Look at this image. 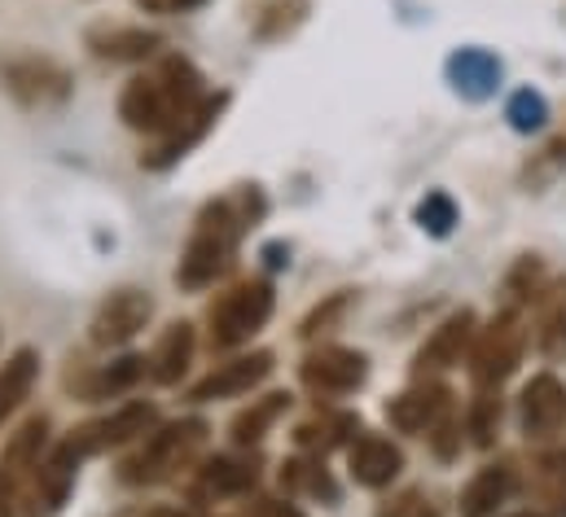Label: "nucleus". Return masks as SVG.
<instances>
[{
  "label": "nucleus",
  "mask_w": 566,
  "mask_h": 517,
  "mask_svg": "<svg viewBox=\"0 0 566 517\" xmlns=\"http://www.w3.org/2000/svg\"><path fill=\"white\" fill-rule=\"evenodd\" d=\"M505 119H510L514 131L532 136V131H541L549 124V102H545L536 88H518V93L510 97V106H505Z\"/></svg>",
  "instance_id": "29"
},
{
  "label": "nucleus",
  "mask_w": 566,
  "mask_h": 517,
  "mask_svg": "<svg viewBox=\"0 0 566 517\" xmlns=\"http://www.w3.org/2000/svg\"><path fill=\"white\" fill-rule=\"evenodd\" d=\"M523 351H527V329H523V316L510 307L501 312L488 329L474 334V347H470V378L479 387H501L505 378H514V369L523 365Z\"/></svg>",
  "instance_id": "5"
},
{
  "label": "nucleus",
  "mask_w": 566,
  "mask_h": 517,
  "mask_svg": "<svg viewBox=\"0 0 566 517\" xmlns=\"http://www.w3.org/2000/svg\"><path fill=\"white\" fill-rule=\"evenodd\" d=\"M541 483H545L558 500H566V452H554V456L541 461Z\"/></svg>",
  "instance_id": "36"
},
{
  "label": "nucleus",
  "mask_w": 566,
  "mask_h": 517,
  "mask_svg": "<svg viewBox=\"0 0 566 517\" xmlns=\"http://www.w3.org/2000/svg\"><path fill=\"white\" fill-rule=\"evenodd\" d=\"M563 171H566V136H554V140L523 167V184H527V189H545V184H554Z\"/></svg>",
  "instance_id": "30"
},
{
  "label": "nucleus",
  "mask_w": 566,
  "mask_h": 517,
  "mask_svg": "<svg viewBox=\"0 0 566 517\" xmlns=\"http://www.w3.org/2000/svg\"><path fill=\"white\" fill-rule=\"evenodd\" d=\"M251 224V193H238V198H220V202H207L198 224H193V238L180 255L176 267V281L185 289H207L216 285L229 263L238 255V242Z\"/></svg>",
  "instance_id": "2"
},
{
  "label": "nucleus",
  "mask_w": 566,
  "mask_h": 517,
  "mask_svg": "<svg viewBox=\"0 0 566 517\" xmlns=\"http://www.w3.org/2000/svg\"><path fill=\"white\" fill-rule=\"evenodd\" d=\"M202 102H207V93H202L198 66L185 57H163L154 71L128 80V88L119 97V119L133 131H145L158 140V136L180 128Z\"/></svg>",
  "instance_id": "1"
},
{
  "label": "nucleus",
  "mask_w": 566,
  "mask_h": 517,
  "mask_svg": "<svg viewBox=\"0 0 566 517\" xmlns=\"http://www.w3.org/2000/svg\"><path fill=\"white\" fill-rule=\"evenodd\" d=\"M282 487L303 492V496H312V500H325V505H334V500H338V487H334L329 469L321 465V456H316V461H285Z\"/></svg>",
  "instance_id": "26"
},
{
  "label": "nucleus",
  "mask_w": 566,
  "mask_h": 517,
  "mask_svg": "<svg viewBox=\"0 0 566 517\" xmlns=\"http://www.w3.org/2000/svg\"><path fill=\"white\" fill-rule=\"evenodd\" d=\"M149 316H154V298L145 289L124 285V289H115L97 307V316H93V342L97 347H124V342H133L145 325H149Z\"/></svg>",
  "instance_id": "9"
},
{
  "label": "nucleus",
  "mask_w": 566,
  "mask_h": 517,
  "mask_svg": "<svg viewBox=\"0 0 566 517\" xmlns=\"http://www.w3.org/2000/svg\"><path fill=\"white\" fill-rule=\"evenodd\" d=\"M518 421L527 439H554L566 425V387L554 373H536L518 394Z\"/></svg>",
  "instance_id": "11"
},
{
  "label": "nucleus",
  "mask_w": 566,
  "mask_h": 517,
  "mask_svg": "<svg viewBox=\"0 0 566 517\" xmlns=\"http://www.w3.org/2000/svg\"><path fill=\"white\" fill-rule=\"evenodd\" d=\"M145 13H193V9H202L207 0H137Z\"/></svg>",
  "instance_id": "39"
},
{
  "label": "nucleus",
  "mask_w": 566,
  "mask_h": 517,
  "mask_svg": "<svg viewBox=\"0 0 566 517\" xmlns=\"http://www.w3.org/2000/svg\"><path fill=\"white\" fill-rule=\"evenodd\" d=\"M541 285H545V267H541V258L527 255L514 272H510L505 294H510L514 303H527V298H541Z\"/></svg>",
  "instance_id": "33"
},
{
  "label": "nucleus",
  "mask_w": 566,
  "mask_h": 517,
  "mask_svg": "<svg viewBox=\"0 0 566 517\" xmlns=\"http://www.w3.org/2000/svg\"><path fill=\"white\" fill-rule=\"evenodd\" d=\"M448 412H452V394L439 382H418L387 403V421L400 434H430Z\"/></svg>",
  "instance_id": "12"
},
{
  "label": "nucleus",
  "mask_w": 566,
  "mask_h": 517,
  "mask_svg": "<svg viewBox=\"0 0 566 517\" xmlns=\"http://www.w3.org/2000/svg\"><path fill=\"white\" fill-rule=\"evenodd\" d=\"M418 224H422V233H430V238H448L457 229V202L443 189L426 193L422 202H418Z\"/></svg>",
  "instance_id": "31"
},
{
  "label": "nucleus",
  "mask_w": 566,
  "mask_h": 517,
  "mask_svg": "<svg viewBox=\"0 0 566 517\" xmlns=\"http://www.w3.org/2000/svg\"><path fill=\"white\" fill-rule=\"evenodd\" d=\"M470 347H474V312H457V316H448V320L426 338L418 360H413V369H418V378H434V373L461 365V360L470 356Z\"/></svg>",
  "instance_id": "14"
},
{
  "label": "nucleus",
  "mask_w": 566,
  "mask_h": 517,
  "mask_svg": "<svg viewBox=\"0 0 566 517\" xmlns=\"http://www.w3.org/2000/svg\"><path fill=\"white\" fill-rule=\"evenodd\" d=\"M374 517H443V514H439V505H434L426 492H400V496H391L387 505H378Z\"/></svg>",
  "instance_id": "34"
},
{
  "label": "nucleus",
  "mask_w": 566,
  "mask_h": 517,
  "mask_svg": "<svg viewBox=\"0 0 566 517\" xmlns=\"http://www.w3.org/2000/svg\"><path fill=\"white\" fill-rule=\"evenodd\" d=\"M189 360H193V325L176 320V325H167V334L158 338V347L149 356V378L163 387H176L185 378Z\"/></svg>",
  "instance_id": "20"
},
{
  "label": "nucleus",
  "mask_w": 566,
  "mask_h": 517,
  "mask_svg": "<svg viewBox=\"0 0 566 517\" xmlns=\"http://www.w3.org/2000/svg\"><path fill=\"white\" fill-rule=\"evenodd\" d=\"M44 443H49V421H44V416H31V421L4 443V452H0V469H4L13 483H22V478L40 465Z\"/></svg>",
  "instance_id": "22"
},
{
  "label": "nucleus",
  "mask_w": 566,
  "mask_h": 517,
  "mask_svg": "<svg viewBox=\"0 0 566 517\" xmlns=\"http://www.w3.org/2000/svg\"><path fill=\"white\" fill-rule=\"evenodd\" d=\"M343 307H347V294H334L325 307H316V312L303 320V338H316V334H321V329H325V325H329V320H334Z\"/></svg>",
  "instance_id": "37"
},
{
  "label": "nucleus",
  "mask_w": 566,
  "mask_h": 517,
  "mask_svg": "<svg viewBox=\"0 0 566 517\" xmlns=\"http://www.w3.org/2000/svg\"><path fill=\"white\" fill-rule=\"evenodd\" d=\"M303 9H307V0H273V4L264 9V18L255 22V35H260V40H277V35H285V31L303 18Z\"/></svg>",
  "instance_id": "32"
},
{
  "label": "nucleus",
  "mask_w": 566,
  "mask_h": 517,
  "mask_svg": "<svg viewBox=\"0 0 566 517\" xmlns=\"http://www.w3.org/2000/svg\"><path fill=\"white\" fill-rule=\"evenodd\" d=\"M352 434H360V421L347 416V412H325V416H312V421H303V425L294 430L298 447H303V452H316V456L334 452V447L347 443Z\"/></svg>",
  "instance_id": "24"
},
{
  "label": "nucleus",
  "mask_w": 566,
  "mask_h": 517,
  "mask_svg": "<svg viewBox=\"0 0 566 517\" xmlns=\"http://www.w3.org/2000/svg\"><path fill=\"white\" fill-rule=\"evenodd\" d=\"M443 71H448V84H452L465 102H488V97L501 88V75H505L501 57L488 53V49H457Z\"/></svg>",
  "instance_id": "15"
},
{
  "label": "nucleus",
  "mask_w": 566,
  "mask_h": 517,
  "mask_svg": "<svg viewBox=\"0 0 566 517\" xmlns=\"http://www.w3.org/2000/svg\"><path fill=\"white\" fill-rule=\"evenodd\" d=\"M273 316V285L269 281H238L224 289L207 312V338L216 351H233L251 342Z\"/></svg>",
  "instance_id": "4"
},
{
  "label": "nucleus",
  "mask_w": 566,
  "mask_h": 517,
  "mask_svg": "<svg viewBox=\"0 0 566 517\" xmlns=\"http://www.w3.org/2000/svg\"><path fill=\"white\" fill-rule=\"evenodd\" d=\"M0 517H27V505H22V487L0 469Z\"/></svg>",
  "instance_id": "38"
},
{
  "label": "nucleus",
  "mask_w": 566,
  "mask_h": 517,
  "mask_svg": "<svg viewBox=\"0 0 566 517\" xmlns=\"http://www.w3.org/2000/svg\"><path fill=\"white\" fill-rule=\"evenodd\" d=\"M145 373H149V360L145 356H124V360H115V365H106L93 382H88V399H106V394H124V390H133L142 382Z\"/></svg>",
  "instance_id": "27"
},
{
  "label": "nucleus",
  "mask_w": 566,
  "mask_h": 517,
  "mask_svg": "<svg viewBox=\"0 0 566 517\" xmlns=\"http://www.w3.org/2000/svg\"><path fill=\"white\" fill-rule=\"evenodd\" d=\"M269 373H273V351H251V356H238V360L216 365L198 387L189 390V399H193V403L238 399V394H251Z\"/></svg>",
  "instance_id": "10"
},
{
  "label": "nucleus",
  "mask_w": 566,
  "mask_h": 517,
  "mask_svg": "<svg viewBox=\"0 0 566 517\" xmlns=\"http://www.w3.org/2000/svg\"><path fill=\"white\" fill-rule=\"evenodd\" d=\"M154 425H158V408L145 403V399H133V403L115 408L111 416H97V421L71 430L66 443H71V452L84 461V456H102V452H111V447L137 443V439H145Z\"/></svg>",
  "instance_id": "6"
},
{
  "label": "nucleus",
  "mask_w": 566,
  "mask_h": 517,
  "mask_svg": "<svg viewBox=\"0 0 566 517\" xmlns=\"http://www.w3.org/2000/svg\"><path fill=\"white\" fill-rule=\"evenodd\" d=\"M35 378H40V356H35L31 347H18V351L0 365V425L22 408V399L31 394Z\"/></svg>",
  "instance_id": "21"
},
{
  "label": "nucleus",
  "mask_w": 566,
  "mask_h": 517,
  "mask_svg": "<svg viewBox=\"0 0 566 517\" xmlns=\"http://www.w3.org/2000/svg\"><path fill=\"white\" fill-rule=\"evenodd\" d=\"M207 443V421L198 416H185V421H171V425H158L145 434V443L119 465V478L128 487H154V483H167L176 478Z\"/></svg>",
  "instance_id": "3"
},
{
  "label": "nucleus",
  "mask_w": 566,
  "mask_h": 517,
  "mask_svg": "<svg viewBox=\"0 0 566 517\" xmlns=\"http://www.w3.org/2000/svg\"><path fill=\"white\" fill-rule=\"evenodd\" d=\"M541 351L549 360L566 356V281H558L549 294H541Z\"/></svg>",
  "instance_id": "25"
},
{
  "label": "nucleus",
  "mask_w": 566,
  "mask_h": 517,
  "mask_svg": "<svg viewBox=\"0 0 566 517\" xmlns=\"http://www.w3.org/2000/svg\"><path fill=\"white\" fill-rule=\"evenodd\" d=\"M0 75L4 88L27 106H62L71 97V75L53 57H13Z\"/></svg>",
  "instance_id": "8"
},
{
  "label": "nucleus",
  "mask_w": 566,
  "mask_h": 517,
  "mask_svg": "<svg viewBox=\"0 0 566 517\" xmlns=\"http://www.w3.org/2000/svg\"><path fill=\"white\" fill-rule=\"evenodd\" d=\"M298 378H303V387L312 390V394L338 399V394H352V390L365 387L369 360L360 351H347V347H321V351H312L298 365Z\"/></svg>",
  "instance_id": "7"
},
{
  "label": "nucleus",
  "mask_w": 566,
  "mask_h": 517,
  "mask_svg": "<svg viewBox=\"0 0 566 517\" xmlns=\"http://www.w3.org/2000/svg\"><path fill=\"white\" fill-rule=\"evenodd\" d=\"M163 40L145 27H93L88 31V49L102 57V62H145L154 57Z\"/></svg>",
  "instance_id": "19"
},
{
  "label": "nucleus",
  "mask_w": 566,
  "mask_h": 517,
  "mask_svg": "<svg viewBox=\"0 0 566 517\" xmlns=\"http://www.w3.org/2000/svg\"><path fill=\"white\" fill-rule=\"evenodd\" d=\"M242 517H303L290 500H255Z\"/></svg>",
  "instance_id": "40"
},
{
  "label": "nucleus",
  "mask_w": 566,
  "mask_h": 517,
  "mask_svg": "<svg viewBox=\"0 0 566 517\" xmlns=\"http://www.w3.org/2000/svg\"><path fill=\"white\" fill-rule=\"evenodd\" d=\"M470 439L479 443V447H492L496 443V430H501V394L492 387H479L474 394V403H470Z\"/></svg>",
  "instance_id": "28"
},
{
  "label": "nucleus",
  "mask_w": 566,
  "mask_h": 517,
  "mask_svg": "<svg viewBox=\"0 0 566 517\" xmlns=\"http://www.w3.org/2000/svg\"><path fill=\"white\" fill-rule=\"evenodd\" d=\"M514 517H536V514H514Z\"/></svg>",
  "instance_id": "41"
},
{
  "label": "nucleus",
  "mask_w": 566,
  "mask_h": 517,
  "mask_svg": "<svg viewBox=\"0 0 566 517\" xmlns=\"http://www.w3.org/2000/svg\"><path fill=\"white\" fill-rule=\"evenodd\" d=\"M224 102H229L224 93L207 97V102H202V106H198V110H193V115H189L180 128L167 131V136H158V140H154V149H149V154L142 158V167H149V171H163V167H171L176 158H185V154H189V149H193L202 136H207V128L220 119Z\"/></svg>",
  "instance_id": "17"
},
{
  "label": "nucleus",
  "mask_w": 566,
  "mask_h": 517,
  "mask_svg": "<svg viewBox=\"0 0 566 517\" xmlns=\"http://www.w3.org/2000/svg\"><path fill=\"white\" fill-rule=\"evenodd\" d=\"M347 469H352V478H356L360 487H387V483L400 478L405 452H400L391 439H382V434H360V439L347 447Z\"/></svg>",
  "instance_id": "16"
},
{
  "label": "nucleus",
  "mask_w": 566,
  "mask_h": 517,
  "mask_svg": "<svg viewBox=\"0 0 566 517\" xmlns=\"http://www.w3.org/2000/svg\"><path fill=\"white\" fill-rule=\"evenodd\" d=\"M430 447H434V456H439V461H452V456L461 452V421H457L452 412L430 430Z\"/></svg>",
  "instance_id": "35"
},
{
  "label": "nucleus",
  "mask_w": 566,
  "mask_h": 517,
  "mask_svg": "<svg viewBox=\"0 0 566 517\" xmlns=\"http://www.w3.org/2000/svg\"><path fill=\"white\" fill-rule=\"evenodd\" d=\"M285 408H290V394H285V390H273V394H264V399H251V408H242V412L233 416V425H229L233 443H238V447L260 443V439L277 425V416H282Z\"/></svg>",
  "instance_id": "23"
},
{
  "label": "nucleus",
  "mask_w": 566,
  "mask_h": 517,
  "mask_svg": "<svg viewBox=\"0 0 566 517\" xmlns=\"http://www.w3.org/2000/svg\"><path fill=\"white\" fill-rule=\"evenodd\" d=\"M514 487H518L514 465H488V469H479L465 483V492H461V517H496L501 505H510Z\"/></svg>",
  "instance_id": "18"
},
{
  "label": "nucleus",
  "mask_w": 566,
  "mask_h": 517,
  "mask_svg": "<svg viewBox=\"0 0 566 517\" xmlns=\"http://www.w3.org/2000/svg\"><path fill=\"white\" fill-rule=\"evenodd\" d=\"M255 483H260V469H255L251 456H216V461H207V465L193 474L189 496H193L198 505L238 500V496H247Z\"/></svg>",
  "instance_id": "13"
}]
</instances>
